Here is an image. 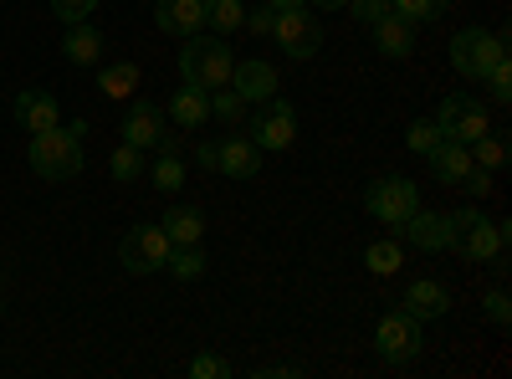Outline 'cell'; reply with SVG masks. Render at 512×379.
Wrapping results in <instances>:
<instances>
[{"mask_svg": "<svg viewBox=\"0 0 512 379\" xmlns=\"http://www.w3.org/2000/svg\"><path fill=\"white\" fill-rule=\"evenodd\" d=\"M451 221V251L466 262H497L507 251V226L502 221H487L477 205H461V210H446Z\"/></svg>", "mask_w": 512, "mask_h": 379, "instance_id": "obj_2", "label": "cell"}, {"mask_svg": "<svg viewBox=\"0 0 512 379\" xmlns=\"http://www.w3.org/2000/svg\"><path fill=\"white\" fill-rule=\"evenodd\" d=\"M395 16L410 21V26H425V21H441L451 11V0H390Z\"/></svg>", "mask_w": 512, "mask_h": 379, "instance_id": "obj_27", "label": "cell"}, {"mask_svg": "<svg viewBox=\"0 0 512 379\" xmlns=\"http://www.w3.org/2000/svg\"><path fill=\"white\" fill-rule=\"evenodd\" d=\"M436 129H441V139H451V144H472V139H482V134L492 129V113H487V103L472 98V93H446V98H441V113H436Z\"/></svg>", "mask_w": 512, "mask_h": 379, "instance_id": "obj_6", "label": "cell"}, {"mask_svg": "<svg viewBox=\"0 0 512 379\" xmlns=\"http://www.w3.org/2000/svg\"><path fill=\"white\" fill-rule=\"evenodd\" d=\"M482 313H487L497 328L512 323V298H507V287H492V292H487V298H482Z\"/></svg>", "mask_w": 512, "mask_h": 379, "instance_id": "obj_36", "label": "cell"}, {"mask_svg": "<svg viewBox=\"0 0 512 379\" xmlns=\"http://www.w3.org/2000/svg\"><path fill=\"white\" fill-rule=\"evenodd\" d=\"M16 123L26 134H47V129L62 123V103L52 93H41V88H26V93H16Z\"/></svg>", "mask_w": 512, "mask_h": 379, "instance_id": "obj_15", "label": "cell"}, {"mask_svg": "<svg viewBox=\"0 0 512 379\" xmlns=\"http://www.w3.org/2000/svg\"><path fill=\"white\" fill-rule=\"evenodd\" d=\"M210 118H221V123H231V129H236V123L246 118V98L231 88V82H226V88H216V93H210Z\"/></svg>", "mask_w": 512, "mask_h": 379, "instance_id": "obj_30", "label": "cell"}, {"mask_svg": "<svg viewBox=\"0 0 512 379\" xmlns=\"http://www.w3.org/2000/svg\"><path fill=\"white\" fill-rule=\"evenodd\" d=\"M236 369L221 359V354H195L190 359V379H231Z\"/></svg>", "mask_w": 512, "mask_h": 379, "instance_id": "obj_34", "label": "cell"}, {"mask_svg": "<svg viewBox=\"0 0 512 379\" xmlns=\"http://www.w3.org/2000/svg\"><path fill=\"white\" fill-rule=\"evenodd\" d=\"M103 31L98 26H88V21H72L67 26V36H62V57L72 62V67H98L103 62Z\"/></svg>", "mask_w": 512, "mask_h": 379, "instance_id": "obj_19", "label": "cell"}, {"mask_svg": "<svg viewBox=\"0 0 512 379\" xmlns=\"http://www.w3.org/2000/svg\"><path fill=\"white\" fill-rule=\"evenodd\" d=\"M425 349V333H420V318L405 313V308H390L374 328V354L384 364H410L415 354Z\"/></svg>", "mask_w": 512, "mask_h": 379, "instance_id": "obj_7", "label": "cell"}, {"mask_svg": "<svg viewBox=\"0 0 512 379\" xmlns=\"http://www.w3.org/2000/svg\"><path fill=\"white\" fill-rule=\"evenodd\" d=\"M231 67H236V52L226 47L221 36H185V47H180V77L195 82V88L205 93H216L231 82Z\"/></svg>", "mask_w": 512, "mask_h": 379, "instance_id": "obj_3", "label": "cell"}, {"mask_svg": "<svg viewBox=\"0 0 512 379\" xmlns=\"http://www.w3.org/2000/svg\"><path fill=\"white\" fill-rule=\"evenodd\" d=\"M0 313H6V303H0Z\"/></svg>", "mask_w": 512, "mask_h": 379, "instance_id": "obj_44", "label": "cell"}, {"mask_svg": "<svg viewBox=\"0 0 512 379\" xmlns=\"http://www.w3.org/2000/svg\"><path fill=\"white\" fill-rule=\"evenodd\" d=\"M461 185H466V195H477V200H487V195H492V175H487V170H477V164H472V175H466Z\"/></svg>", "mask_w": 512, "mask_h": 379, "instance_id": "obj_39", "label": "cell"}, {"mask_svg": "<svg viewBox=\"0 0 512 379\" xmlns=\"http://www.w3.org/2000/svg\"><path fill=\"white\" fill-rule=\"evenodd\" d=\"M216 175H226V180H256L262 175V149H256L251 139H221L216 144Z\"/></svg>", "mask_w": 512, "mask_h": 379, "instance_id": "obj_13", "label": "cell"}, {"mask_svg": "<svg viewBox=\"0 0 512 379\" xmlns=\"http://www.w3.org/2000/svg\"><path fill=\"white\" fill-rule=\"evenodd\" d=\"M246 139L256 144V149H292V139H297V113H292V103L277 93V98H267V103H256V113L246 118Z\"/></svg>", "mask_w": 512, "mask_h": 379, "instance_id": "obj_8", "label": "cell"}, {"mask_svg": "<svg viewBox=\"0 0 512 379\" xmlns=\"http://www.w3.org/2000/svg\"><path fill=\"white\" fill-rule=\"evenodd\" d=\"M436 144H441V129H436V118H415L410 129H405V149H410V154H420V159L431 154Z\"/></svg>", "mask_w": 512, "mask_h": 379, "instance_id": "obj_31", "label": "cell"}, {"mask_svg": "<svg viewBox=\"0 0 512 379\" xmlns=\"http://www.w3.org/2000/svg\"><path fill=\"white\" fill-rule=\"evenodd\" d=\"M507 57V31H482V26H461L451 36V67L466 82H482L497 62Z\"/></svg>", "mask_w": 512, "mask_h": 379, "instance_id": "obj_4", "label": "cell"}, {"mask_svg": "<svg viewBox=\"0 0 512 379\" xmlns=\"http://www.w3.org/2000/svg\"><path fill=\"white\" fill-rule=\"evenodd\" d=\"M164 272H175L180 282H195V277H205V251H200V241L169 246V262H164Z\"/></svg>", "mask_w": 512, "mask_h": 379, "instance_id": "obj_24", "label": "cell"}, {"mask_svg": "<svg viewBox=\"0 0 512 379\" xmlns=\"http://www.w3.org/2000/svg\"><path fill=\"white\" fill-rule=\"evenodd\" d=\"M364 210L384 226V231H405V221L420 210V190H415V180H405V175H384V180H374L369 190H364Z\"/></svg>", "mask_w": 512, "mask_h": 379, "instance_id": "obj_5", "label": "cell"}, {"mask_svg": "<svg viewBox=\"0 0 512 379\" xmlns=\"http://www.w3.org/2000/svg\"><path fill=\"white\" fill-rule=\"evenodd\" d=\"M98 11V0H52V16L62 21V26H72V21H88Z\"/></svg>", "mask_w": 512, "mask_h": 379, "instance_id": "obj_37", "label": "cell"}, {"mask_svg": "<svg viewBox=\"0 0 512 379\" xmlns=\"http://www.w3.org/2000/svg\"><path fill=\"white\" fill-rule=\"evenodd\" d=\"M369 31H374V47H379V57H390V62H405V57L415 52V26H410V21H400L395 11L384 16V21H374Z\"/></svg>", "mask_w": 512, "mask_h": 379, "instance_id": "obj_20", "label": "cell"}, {"mask_svg": "<svg viewBox=\"0 0 512 379\" xmlns=\"http://www.w3.org/2000/svg\"><path fill=\"white\" fill-rule=\"evenodd\" d=\"M400 236H405L415 251H451V221L441 216V210H415Z\"/></svg>", "mask_w": 512, "mask_h": 379, "instance_id": "obj_18", "label": "cell"}, {"mask_svg": "<svg viewBox=\"0 0 512 379\" xmlns=\"http://www.w3.org/2000/svg\"><path fill=\"white\" fill-rule=\"evenodd\" d=\"M154 26L169 36H195L205 26V0H154Z\"/></svg>", "mask_w": 512, "mask_h": 379, "instance_id": "obj_17", "label": "cell"}, {"mask_svg": "<svg viewBox=\"0 0 512 379\" xmlns=\"http://www.w3.org/2000/svg\"><path fill=\"white\" fill-rule=\"evenodd\" d=\"M425 164H431V175H436L441 185H461L466 175H472V149H466V144H451V139H441L431 154H425Z\"/></svg>", "mask_w": 512, "mask_h": 379, "instance_id": "obj_21", "label": "cell"}, {"mask_svg": "<svg viewBox=\"0 0 512 379\" xmlns=\"http://www.w3.org/2000/svg\"><path fill=\"white\" fill-rule=\"evenodd\" d=\"M195 164H200V170H216V144H195Z\"/></svg>", "mask_w": 512, "mask_h": 379, "instance_id": "obj_40", "label": "cell"}, {"mask_svg": "<svg viewBox=\"0 0 512 379\" xmlns=\"http://www.w3.org/2000/svg\"><path fill=\"white\" fill-rule=\"evenodd\" d=\"M154 185H159L164 195H175V190L185 185V159H180V154H159V159H154Z\"/></svg>", "mask_w": 512, "mask_h": 379, "instance_id": "obj_32", "label": "cell"}, {"mask_svg": "<svg viewBox=\"0 0 512 379\" xmlns=\"http://www.w3.org/2000/svg\"><path fill=\"white\" fill-rule=\"evenodd\" d=\"M231 88H236L246 103H267V98H277V93H282V82H277V67H272V62L246 57V62H236V67H231Z\"/></svg>", "mask_w": 512, "mask_h": 379, "instance_id": "obj_12", "label": "cell"}, {"mask_svg": "<svg viewBox=\"0 0 512 379\" xmlns=\"http://www.w3.org/2000/svg\"><path fill=\"white\" fill-rule=\"evenodd\" d=\"M400 241H374V246H364V267L374 272V277H395L400 272Z\"/></svg>", "mask_w": 512, "mask_h": 379, "instance_id": "obj_28", "label": "cell"}, {"mask_svg": "<svg viewBox=\"0 0 512 379\" xmlns=\"http://www.w3.org/2000/svg\"><path fill=\"white\" fill-rule=\"evenodd\" d=\"M400 308L415 313L420 323H425V318H446V313H451V292H446V282H436V277H415V282L405 287Z\"/></svg>", "mask_w": 512, "mask_h": 379, "instance_id": "obj_16", "label": "cell"}, {"mask_svg": "<svg viewBox=\"0 0 512 379\" xmlns=\"http://www.w3.org/2000/svg\"><path fill=\"white\" fill-rule=\"evenodd\" d=\"M241 21H246V6H241V0H205V26H216V36L241 31Z\"/></svg>", "mask_w": 512, "mask_h": 379, "instance_id": "obj_26", "label": "cell"}, {"mask_svg": "<svg viewBox=\"0 0 512 379\" xmlns=\"http://www.w3.org/2000/svg\"><path fill=\"white\" fill-rule=\"evenodd\" d=\"M118 262H123V272H134V277L164 272V262H169V236H164V226H134V231L118 241Z\"/></svg>", "mask_w": 512, "mask_h": 379, "instance_id": "obj_10", "label": "cell"}, {"mask_svg": "<svg viewBox=\"0 0 512 379\" xmlns=\"http://www.w3.org/2000/svg\"><path fill=\"white\" fill-rule=\"evenodd\" d=\"M164 118H175L185 134L205 129V123H210V93L195 88V82H180V88L169 93V103H164Z\"/></svg>", "mask_w": 512, "mask_h": 379, "instance_id": "obj_14", "label": "cell"}, {"mask_svg": "<svg viewBox=\"0 0 512 379\" xmlns=\"http://www.w3.org/2000/svg\"><path fill=\"white\" fill-rule=\"evenodd\" d=\"M359 26H374V21H384V16H390L395 6H390V0H349V6H344Z\"/></svg>", "mask_w": 512, "mask_h": 379, "instance_id": "obj_35", "label": "cell"}, {"mask_svg": "<svg viewBox=\"0 0 512 379\" xmlns=\"http://www.w3.org/2000/svg\"><path fill=\"white\" fill-rule=\"evenodd\" d=\"M272 36H277V47H282L287 57L308 62V57H318V47H323V21H318V11H313V6L277 11V26H272Z\"/></svg>", "mask_w": 512, "mask_h": 379, "instance_id": "obj_9", "label": "cell"}, {"mask_svg": "<svg viewBox=\"0 0 512 379\" xmlns=\"http://www.w3.org/2000/svg\"><path fill=\"white\" fill-rule=\"evenodd\" d=\"M272 11H297V6H308V0H267Z\"/></svg>", "mask_w": 512, "mask_h": 379, "instance_id": "obj_43", "label": "cell"}, {"mask_svg": "<svg viewBox=\"0 0 512 379\" xmlns=\"http://www.w3.org/2000/svg\"><path fill=\"white\" fill-rule=\"evenodd\" d=\"M164 236H169V246H185V241H200V231H205V210L200 205H175V210H164Z\"/></svg>", "mask_w": 512, "mask_h": 379, "instance_id": "obj_22", "label": "cell"}, {"mask_svg": "<svg viewBox=\"0 0 512 379\" xmlns=\"http://www.w3.org/2000/svg\"><path fill=\"white\" fill-rule=\"evenodd\" d=\"M482 82H487L492 103H512V57H502V62H497V67H492Z\"/></svg>", "mask_w": 512, "mask_h": 379, "instance_id": "obj_33", "label": "cell"}, {"mask_svg": "<svg viewBox=\"0 0 512 379\" xmlns=\"http://www.w3.org/2000/svg\"><path fill=\"white\" fill-rule=\"evenodd\" d=\"M466 149H472V164H477V170H487V175H497L502 164H507V134H492L487 129L482 139H472Z\"/></svg>", "mask_w": 512, "mask_h": 379, "instance_id": "obj_25", "label": "cell"}, {"mask_svg": "<svg viewBox=\"0 0 512 379\" xmlns=\"http://www.w3.org/2000/svg\"><path fill=\"white\" fill-rule=\"evenodd\" d=\"M164 108L149 103V98H128V113H123V144H134V149H154L164 139Z\"/></svg>", "mask_w": 512, "mask_h": 379, "instance_id": "obj_11", "label": "cell"}, {"mask_svg": "<svg viewBox=\"0 0 512 379\" xmlns=\"http://www.w3.org/2000/svg\"><path fill=\"white\" fill-rule=\"evenodd\" d=\"M139 77H144L139 62H113V67L98 72V88H103V98H123L128 103V98L139 93Z\"/></svg>", "mask_w": 512, "mask_h": 379, "instance_id": "obj_23", "label": "cell"}, {"mask_svg": "<svg viewBox=\"0 0 512 379\" xmlns=\"http://www.w3.org/2000/svg\"><path fill=\"white\" fill-rule=\"evenodd\" d=\"M246 31H256V36H272V26H277V11L272 6H262V11H246V21H241Z\"/></svg>", "mask_w": 512, "mask_h": 379, "instance_id": "obj_38", "label": "cell"}, {"mask_svg": "<svg viewBox=\"0 0 512 379\" xmlns=\"http://www.w3.org/2000/svg\"><path fill=\"white\" fill-rule=\"evenodd\" d=\"M308 6H318V11H344L349 0H308Z\"/></svg>", "mask_w": 512, "mask_h": 379, "instance_id": "obj_42", "label": "cell"}, {"mask_svg": "<svg viewBox=\"0 0 512 379\" xmlns=\"http://www.w3.org/2000/svg\"><path fill=\"white\" fill-rule=\"evenodd\" d=\"M82 134L88 123L72 118V129H47V134H31V170L41 180H77L82 175Z\"/></svg>", "mask_w": 512, "mask_h": 379, "instance_id": "obj_1", "label": "cell"}, {"mask_svg": "<svg viewBox=\"0 0 512 379\" xmlns=\"http://www.w3.org/2000/svg\"><path fill=\"white\" fill-rule=\"evenodd\" d=\"M154 149H159V154H185V139H175V134H169V129H164V139H159Z\"/></svg>", "mask_w": 512, "mask_h": 379, "instance_id": "obj_41", "label": "cell"}, {"mask_svg": "<svg viewBox=\"0 0 512 379\" xmlns=\"http://www.w3.org/2000/svg\"><path fill=\"white\" fill-rule=\"evenodd\" d=\"M108 175H113V180H144V149L118 144V149L108 154Z\"/></svg>", "mask_w": 512, "mask_h": 379, "instance_id": "obj_29", "label": "cell"}]
</instances>
